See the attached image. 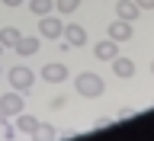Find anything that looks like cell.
Returning <instances> with one entry per match:
<instances>
[{
	"label": "cell",
	"mask_w": 154,
	"mask_h": 141,
	"mask_svg": "<svg viewBox=\"0 0 154 141\" xmlns=\"http://www.w3.org/2000/svg\"><path fill=\"white\" fill-rule=\"evenodd\" d=\"M74 87H77V93L84 96V100H100V96L106 93L103 77L93 74V71H84V74H77V77H74Z\"/></svg>",
	"instance_id": "1"
},
{
	"label": "cell",
	"mask_w": 154,
	"mask_h": 141,
	"mask_svg": "<svg viewBox=\"0 0 154 141\" xmlns=\"http://www.w3.org/2000/svg\"><path fill=\"white\" fill-rule=\"evenodd\" d=\"M10 87L13 90H19V93L26 96L29 90H32V84H35V74H32V67H26V64H16V67H10Z\"/></svg>",
	"instance_id": "2"
},
{
	"label": "cell",
	"mask_w": 154,
	"mask_h": 141,
	"mask_svg": "<svg viewBox=\"0 0 154 141\" xmlns=\"http://www.w3.org/2000/svg\"><path fill=\"white\" fill-rule=\"evenodd\" d=\"M23 112V93L19 90H10V93L0 96V122H7L10 115Z\"/></svg>",
	"instance_id": "3"
},
{
	"label": "cell",
	"mask_w": 154,
	"mask_h": 141,
	"mask_svg": "<svg viewBox=\"0 0 154 141\" xmlns=\"http://www.w3.org/2000/svg\"><path fill=\"white\" fill-rule=\"evenodd\" d=\"M61 32H64V23L58 16H51V13H45V16H38V35H45V38H61Z\"/></svg>",
	"instance_id": "4"
},
{
	"label": "cell",
	"mask_w": 154,
	"mask_h": 141,
	"mask_svg": "<svg viewBox=\"0 0 154 141\" xmlns=\"http://www.w3.org/2000/svg\"><path fill=\"white\" fill-rule=\"evenodd\" d=\"M42 80H48V84H64L67 80V64L64 61H48L45 67H42Z\"/></svg>",
	"instance_id": "5"
},
{
	"label": "cell",
	"mask_w": 154,
	"mask_h": 141,
	"mask_svg": "<svg viewBox=\"0 0 154 141\" xmlns=\"http://www.w3.org/2000/svg\"><path fill=\"white\" fill-rule=\"evenodd\" d=\"M112 74L119 77V80H128V77H135V58H125V55H116L112 61Z\"/></svg>",
	"instance_id": "6"
},
{
	"label": "cell",
	"mask_w": 154,
	"mask_h": 141,
	"mask_svg": "<svg viewBox=\"0 0 154 141\" xmlns=\"http://www.w3.org/2000/svg\"><path fill=\"white\" fill-rule=\"evenodd\" d=\"M132 23H125V19H112V23H109V29H106V35L112 38V42H128V38H132Z\"/></svg>",
	"instance_id": "7"
},
{
	"label": "cell",
	"mask_w": 154,
	"mask_h": 141,
	"mask_svg": "<svg viewBox=\"0 0 154 141\" xmlns=\"http://www.w3.org/2000/svg\"><path fill=\"white\" fill-rule=\"evenodd\" d=\"M38 45H42V38H38V35H19L13 48H16L19 58H32V55L38 51Z\"/></svg>",
	"instance_id": "8"
},
{
	"label": "cell",
	"mask_w": 154,
	"mask_h": 141,
	"mask_svg": "<svg viewBox=\"0 0 154 141\" xmlns=\"http://www.w3.org/2000/svg\"><path fill=\"white\" fill-rule=\"evenodd\" d=\"M141 13V7L135 0H116V19H125V23H135Z\"/></svg>",
	"instance_id": "9"
},
{
	"label": "cell",
	"mask_w": 154,
	"mask_h": 141,
	"mask_svg": "<svg viewBox=\"0 0 154 141\" xmlns=\"http://www.w3.org/2000/svg\"><path fill=\"white\" fill-rule=\"evenodd\" d=\"M93 55H96V61H112V58L119 55V42H112V38L106 35L103 42L93 45Z\"/></svg>",
	"instance_id": "10"
},
{
	"label": "cell",
	"mask_w": 154,
	"mask_h": 141,
	"mask_svg": "<svg viewBox=\"0 0 154 141\" xmlns=\"http://www.w3.org/2000/svg\"><path fill=\"white\" fill-rule=\"evenodd\" d=\"M61 35H64V42H67L71 48H80V45H87V29H84V26H77V23L64 26V32H61Z\"/></svg>",
	"instance_id": "11"
},
{
	"label": "cell",
	"mask_w": 154,
	"mask_h": 141,
	"mask_svg": "<svg viewBox=\"0 0 154 141\" xmlns=\"http://www.w3.org/2000/svg\"><path fill=\"white\" fill-rule=\"evenodd\" d=\"M16 132L35 135L38 132V119H35V115H26V112H16Z\"/></svg>",
	"instance_id": "12"
},
{
	"label": "cell",
	"mask_w": 154,
	"mask_h": 141,
	"mask_svg": "<svg viewBox=\"0 0 154 141\" xmlns=\"http://www.w3.org/2000/svg\"><path fill=\"white\" fill-rule=\"evenodd\" d=\"M19 35H23V32H19L16 26H3V29H0V45H3V48H13Z\"/></svg>",
	"instance_id": "13"
},
{
	"label": "cell",
	"mask_w": 154,
	"mask_h": 141,
	"mask_svg": "<svg viewBox=\"0 0 154 141\" xmlns=\"http://www.w3.org/2000/svg\"><path fill=\"white\" fill-rule=\"evenodd\" d=\"M29 10L35 13V16H45L55 10V0H29Z\"/></svg>",
	"instance_id": "14"
},
{
	"label": "cell",
	"mask_w": 154,
	"mask_h": 141,
	"mask_svg": "<svg viewBox=\"0 0 154 141\" xmlns=\"http://www.w3.org/2000/svg\"><path fill=\"white\" fill-rule=\"evenodd\" d=\"M55 10L58 13H77L80 10V0H55Z\"/></svg>",
	"instance_id": "15"
},
{
	"label": "cell",
	"mask_w": 154,
	"mask_h": 141,
	"mask_svg": "<svg viewBox=\"0 0 154 141\" xmlns=\"http://www.w3.org/2000/svg\"><path fill=\"white\" fill-rule=\"evenodd\" d=\"M35 135H42V138H58V128H55V125H42V122H38V132Z\"/></svg>",
	"instance_id": "16"
},
{
	"label": "cell",
	"mask_w": 154,
	"mask_h": 141,
	"mask_svg": "<svg viewBox=\"0 0 154 141\" xmlns=\"http://www.w3.org/2000/svg\"><path fill=\"white\" fill-rule=\"evenodd\" d=\"M64 106H67L64 96H55V100H51V109H64Z\"/></svg>",
	"instance_id": "17"
},
{
	"label": "cell",
	"mask_w": 154,
	"mask_h": 141,
	"mask_svg": "<svg viewBox=\"0 0 154 141\" xmlns=\"http://www.w3.org/2000/svg\"><path fill=\"white\" fill-rule=\"evenodd\" d=\"M106 125H112V119H109V115H103V119H96V122H93V128H106Z\"/></svg>",
	"instance_id": "18"
},
{
	"label": "cell",
	"mask_w": 154,
	"mask_h": 141,
	"mask_svg": "<svg viewBox=\"0 0 154 141\" xmlns=\"http://www.w3.org/2000/svg\"><path fill=\"white\" fill-rule=\"evenodd\" d=\"M0 125H3V138H13V135H16V128H13L10 122H0Z\"/></svg>",
	"instance_id": "19"
},
{
	"label": "cell",
	"mask_w": 154,
	"mask_h": 141,
	"mask_svg": "<svg viewBox=\"0 0 154 141\" xmlns=\"http://www.w3.org/2000/svg\"><path fill=\"white\" fill-rule=\"evenodd\" d=\"M135 3H138L141 10H154V0H135Z\"/></svg>",
	"instance_id": "20"
},
{
	"label": "cell",
	"mask_w": 154,
	"mask_h": 141,
	"mask_svg": "<svg viewBox=\"0 0 154 141\" xmlns=\"http://www.w3.org/2000/svg\"><path fill=\"white\" fill-rule=\"evenodd\" d=\"M132 115H138L135 109H119V119H132Z\"/></svg>",
	"instance_id": "21"
},
{
	"label": "cell",
	"mask_w": 154,
	"mask_h": 141,
	"mask_svg": "<svg viewBox=\"0 0 154 141\" xmlns=\"http://www.w3.org/2000/svg\"><path fill=\"white\" fill-rule=\"evenodd\" d=\"M0 3H3V7H23L26 0H0Z\"/></svg>",
	"instance_id": "22"
},
{
	"label": "cell",
	"mask_w": 154,
	"mask_h": 141,
	"mask_svg": "<svg viewBox=\"0 0 154 141\" xmlns=\"http://www.w3.org/2000/svg\"><path fill=\"white\" fill-rule=\"evenodd\" d=\"M151 74H154V61H151Z\"/></svg>",
	"instance_id": "23"
},
{
	"label": "cell",
	"mask_w": 154,
	"mask_h": 141,
	"mask_svg": "<svg viewBox=\"0 0 154 141\" xmlns=\"http://www.w3.org/2000/svg\"><path fill=\"white\" fill-rule=\"evenodd\" d=\"M0 55H3V45H0Z\"/></svg>",
	"instance_id": "24"
},
{
	"label": "cell",
	"mask_w": 154,
	"mask_h": 141,
	"mask_svg": "<svg viewBox=\"0 0 154 141\" xmlns=\"http://www.w3.org/2000/svg\"><path fill=\"white\" fill-rule=\"evenodd\" d=\"M0 71H3V67H0Z\"/></svg>",
	"instance_id": "25"
}]
</instances>
